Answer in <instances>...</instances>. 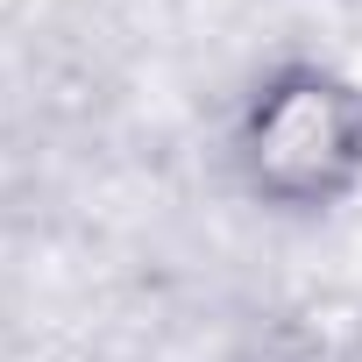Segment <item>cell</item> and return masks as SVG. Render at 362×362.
<instances>
[{"instance_id":"cell-1","label":"cell","mask_w":362,"mask_h":362,"mask_svg":"<svg viewBox=\"0 0 362 362\" xmlns=\"http://www.w3.org/2000/svg\"><path fill=\"white\" fill-rule=\"evenodd\" d=\"M242 192L277 214H334L362 192V86L327 57H277L235 107Z\"/></svg>"}]
</instances>
